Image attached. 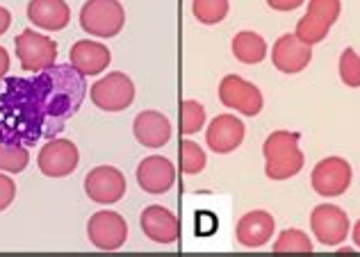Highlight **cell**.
Returning a JSON list of instances; mask_svg holds the SVG:
<instances>
[{"label": "cell", "instance_id": "cell-16", "mask_svg": "<svg viewBox=\"0 0 360 257\" xmlns=\"http://www.w3.org/2000/svg\"><path fill=\"white\" fill-rule=\"evenodd\" d=\"M172 121L165 117L162 112L155 110H144L135 117L132 123V132H135V139L141 146L146 148H162L169 144L172 139Z\"/></svg>", "mask_w": 360, "mask_h": 257}, {"label": "cell", "instance_id": "cell-1", "mask_svg": "<svg viewBox=\"0 0 360 257\" xmlns=\"http://www.w3.org/2000/svg\"><path fill=\"white\" fill-rule=\"evenodd\" d=\"M87 91V80L71 62L0 78V144L32 148L60 137Z\"/></svg>", "mask_w": 360, "mask_h": 257}, {"label": "cell", "instance_id": "cell-12", "mask_svg": "<svg viewBox=\"0 0 360 257\" xmlns=\"http://www.w3.org/2000/svg\"><path fill=\"white\" fill-rule=\"evenodd\" d=\"M310 62H312V46L303 44L295 32L278 37L276 44L271 46V64L285 75L301 73L303 69H308Z\"/></svg>", "mask_w": 360, "mask_h": 257}, {"label": "cell", "instance_id": "cell-4", "mask_svg": "<svg viewBox=\"0 0 360 257\" xmlns=\"http://www.w3.org/2000/svg\"><path fill=\"white\" fill-rule=\"evenodd\" d=\"M16 57L21 62V69L25 73H39L44 69H51L53 64H58V44L51 37L41 32H34L32 27H27L14 39Z\"/></svg>", "mask_w": 360, "mask_h": 257}, {"label": "cell", "instance_id": "cell-24", "mask_svg": "<svg viewBox=\"0 0 360 257\" xmlns=\"http://www.w3.org/2000/svg\"><path fill=\"white\" fill-rule=\"evenodd\" d=\"M183 148H180V169H183V173L187 176H196L201 173V171L205 169L207 164V155L205 150L196 144V141H183L180 144Z\"/></svg>", "mask_w": 360, "mask_h": 257}, {"label": "cell", "instance_id": "cell-28", "mask_svg": "<svg viewBox=\"0 0 360 257\" xmlns=\"http://www.w3.org/2000/svg\"><path fill=\"white\" fill-rule=\"evenodd\" d=\"M342 12V3L340 0H308V12L312 18L326 23L328 27H333Z\"/></svg>", "mask_w": 360, "mask_h": 257}, {"label": "cell", "instance_id": "cell-19", "mask_svg": "<svg viewBox=\"0 0 360 257\" xmlns=\"http://www.w3.org/2000/svg\"><path fill=\"white\" fill-rule=\"evenodd\" d=\"M25 14L30 23L49 32H60L71 23V7L66 0H30Z\"/></svg>", "mask_w": 360, "mask_h": 257}, {"label": "cell", "instance_id": "cell-11", "mask_svg": "<svg viewBox=\"0 0 360 257\" xmlns=\"http://www.w3.org/2000/svg\"><path fill=\"white\" fill-rule=\"evenodd\" d=\"M87 237L98 251H117L128 239V223L121 214L103 209V212L91 214Z\"/></svg>", "mask_w": 360, "mask_h": 257}, {"label": "cell", "instance_id": "cell-32", "mask_svg": "<svg viewBox=\"0 0 360 257\" xmlns=\"http://www.w3.org/2000/svg\"><path fill=\"white\" fill-rule=\"evenodd\" d=\"M9 71V53L0 46V78H5Z\"/></svg>", "mask_w": 360, "mask_h": 257}, {"label": "cell", "instance_id": "cell-18", "mask_svg": "<svg viewBox=\"0 0 360 257\" xmlns=\"http://www.w3.org/2000/svg\"><path fill=\"white\" fill-rule=\"evenodd\" d=\"M144 235L155 244H174L178 239V218L172 209L162 205H150L139 216Z\"/></svg>", "mask_w": 360, "mask_h": 257}, {"label": "cell", "instance_id": "cell-6", "mask_svg": "<svg viewBox=\"0 0 360 257\" xmlns=\"http://www.w3.org/2000/svg\"><path fill=\"white\" fill-rule=\"evenodd\" d=\"M89 98L103 112H123L135 100V84L126 73H108L105 78L91 84Z\"/></svg>", "mask_w": 360, "mask_h": 257}, {"label": "cell", "instance_id": "cell-33", "mask_svg": "<svg viewBox=\"0 0 360 257\" xmlns=\"http://www.w3.org/2000/svg\"><path fill=\"white\" fill-rule=\"evenodd\" d=\"M352 239L356 244V249H360V221L352 228Z\"/></svg>", "mask_w": 360, "mask_h": 257}, {"label": "cell", "instance_id": "cell-2", "mask_svg": "<svg viewBox=\"0 0 360 257\" xmlns=\"http://www.w3.org/2000/svg\"><path fill=\"white\" fill-rule=\"evenodd\" d=\"M301 135L292 130H276L264 139L262 155H264V176L274 183L295 178L301 173L306 164V155L299 148Z\"/></svg>", "mask_w": 360, "mask_h": 257}, {"label": "cell", "instance_id": "cell-31", "mask_svg": "<svg viewBox=\"0 0 360 257\" xmlns=\"http://www.w3.org/2000/svg\"><path fill=\"white\" fill-rule=\"evenodd\" d=\"M9 25H12V14H9V9L0 5V34H5L9 30Z\"/></svg>", "mask_w": 360, "mask_h": 257}, {"label": "cell", "instance_id": "cell-5", "mask_svg": "<svg viewBox=\"0 0 360 257\" xmlns=\"http://www.w3.org/2000/svg\"><path fill=\"white\" fill-rule=\"evenodd\" d=\"M310 230L321 246L338 249L352 232V221H349L342 207L333 203H321L310 214Z\"/></svg>", "mask_w": 360, "mask_h": 257}, {"label": "cell", "instance_id": "cell-7", "mask_svg": "<svg viewBox=\"0 0 360 257\" xmlns=\"http://www.w3.org/2000/svg\"><path fill=\"white\" fill-rule=\"evenodd\" d=\"M354 171L345 157H324L312 169L310 185L321 198H338L352 187Z\"/></svg>", "mask_w": 360, "mask_h": 257}, {"label": "cell", "instance_id": "cell-30", "mask_svg": "<svg viewBox=\"0 0 360 257\" xmlns=\"http://www.w3.org/2000/svg\"><path fill=\"white\" fill-rule=\"evenodd\" d=\"M306 0H267V5L276 12H295Z\"/></svg>", "mask_w": 360, "mask_h": 257}, {"label": "cell", "instance_id": "cell-9", "mask_svg": "<svg viewBox=\"0 0 360 257\" xmlns=\"http://www.w3.org/2000/svg\"><path fill=\"white\" fill-rule=\"evenodd\" d=\"M80 164L78 146L71 139H49L37 155V166L46 178H66Z\"/></svg>", "mask_w": 360, "mask_h": 257}, {"label": "cell", "instance_id": "cell-10", "mask_svg": "<svg viewBox=\"0 0 360 257\" xmlns=\"http://www.w3.org/2000/svg\"><path fill=\"white\" fill-rule=\"evenodd\" d=\"M126 176L117 166H96L84 176V194L98 205H115L126 196Z\"/></svg>", "mask_w": 360, "mask_h": 257}, {"label": "cell", "instance_id": "cell-23", "mask_svg": "<svg viewBox=\"0 0 360 257\" xmlns=\"http://www.w3.org/2000/svg\"><path fill=\"white\" fill-rule=\"evenodd\" d=\"M30 164V150L25 146L0 144V171L3 173H21Z\"/></svg>", "mask_w": 360, "mask_h": 257}, {"label": "cell", "instance_id": "cell-17", "mask_svg": "<svg viewBox=\"0 0 360 257\" xmlns=\"http://www.w3.org/2000/svg\"><path fill=\"white\" fill-rule=\"evenodd\" d=\"M69 62L84 75V78H87V75H98L108 69L112 62V53L108 46L101 41L80 39L71 46Z\"/></svg>", "mask_w": 360, "mask_h": 257}, {"label": "cell", "instance_id": "cell-20", "mask_svg": "<svg viewBox=\"0 0 360 257\" xmlns=\"http://www.w3.org/2000/svg\"><path fill=\"white\" fill-rule=\"evenodd\" d=\"M231 48H233L235 60L242 64H260L267 60V53H269L267 41L253 30H242L235 34Z\"/></svg>", "mask_w": 360, "mask_h": 257}, {"label": "cell", "instance_id": "cell-26", "mask_svg": "<svg viewBox=\"0 0 360 257\" xmlns=\"http://www.w3.org/2000/svg\"><path fill=\"white\" fill-rule=\"evenodd\" d=\"M338 73L347 87L358 89L360 87V55L354 48H345L338 62Z\"/></svg>", "mask_w": 360, "mask_h": 257}, {"label": "cell", "instance_id": "cell-21", "mask_svg": "<svg viewBox=\"0 0 360 257\" xmlns=\"http://www.w3.org/2000/svg\"><path fill=\"white\" fill-rule=\"evenodd\" d=\"M231 3L229 0H192V14L198 23L217 25L229 16Z\"/></svg>", "mask_w": 360, "mask_h": 257}, {"label": "cell", "instance_id": "cell-8", "mask_svg": "<svg viewBox=\"0 0 360 257\" xmlns=\"http://www.w3.org/2000/svg\"><path fill=\"white\" fill-rule=\"evenodd\" d=\"M219 100L224 107L235 110L244 117H258L264 107L262 91L253 82L240 78V75H226L219 82Z\"/></svg>", "mask_w": 360, "mask_h": 257}, {"label": "cell", "instance_id": "cell-14", "mask_svg": "<svg viewBox=\"0 0 360 257\" xmlns=\"http://www.w3.org/2000/svg\"><path fill=\"white\" fill-rule=\"evenodd\" d=\"M137 183L141 192L146 194H167L176 183V169L174 164L162 155L144 157L137 166Z\"/></svg>", "mask_w": 360, "mask_h": 257}, {"label": "cell", "instance_id": "cell-13", "mask_svg": "<svg viewBox=\"0 0 360 257\" xmlns=\"http://www.w3.org/2000/svg\"><path fill=\"white\" fill-rule=\"evenodd\" d=\"M244 135V123L235 114H219V117L210 121V126L205 130V144L217 155H229L242 146Z\"/></svg>", "mask_w": 360, "mask_h": 257}, {"label": "cell", "instance_id": "cell-15", "mask_svg": "<svg viewBox=\"0 0 360 257\" xmlns=\"http://www.w3.org/2000/svg\"><path fill=\"white\" fill-rule=\"evenodd\" d=\"M274 232H276V218L264 209L246 212L235 228V237L244 249H262L271 242Z\"/></svg>", "mask_w": 360, "mask_h": 257}, {"label": "cell", "instance_id": "cell-22", "mask_svg": "<svg viewBox=\"0 0 360 257\" xmlns=\"http://www.w3.org/2000/svg\"><path fill=\"white\" fill-rule=\"evenodd\" d=\"M274 253H312V242L310 237L303 232V230H297V228H288V230H283L276 242L271 246Z\"/></svg>", "mask_w": 360, "mask_h": 257}, {"label": "cell", "instance_id": "cell-25", "mask_svg": "<svg viewBox=\"0 0 360 257\" xmlns=\"http://www.w3.org/2000/svg\"><path fill=\"white\" fill-rule=\"evenodd\" d=\"M328 32H330V27L326 25V23H321V21H317V18H312L310 14H303L301 18H299V23H297V30H295V34L299 37V39L303 41V44H308V46H317V44H321L328 37Z\"/></svg>", "mask_w": 360, "mask_h": 257}, {"label": "cell", "instance_id": "cell-29", "mask_svg": "<svg viewBox=\"0 0 360 257\" xmlns=\"http://www.w3.org/2000/svg\"><path fill=\"white\" fill-rule=\"evenodd\" d=\"M14 198H16V183L0 171V212H5L14 203Z\"/></svg>", "mask_w": 360, "mask_h": 257}, {"label": "cell", "instance_id": "cell-27", "mask_svg": "<svg viewBox=\"0 0 360 257\" xmlns=\"http://www.w3.org/2000/svg\"><path fill=\"white\" fill-rule=\"evenodd\" d=\"M180 119H183L185 135H196L205 126V107L198 100H183L180 103Z\"/></svg>", "mask_w": 360, "mask_h": 257}, {"label": "cell", "instance_id": "cell-3", "mask_svg": "<svg viewBox=\"0 0 360 257\" xmlns=\"http://www.w3.org/2000/svg\"><path fill=\"white\" fill-rule=\"evenodd\" d=\"M126 25V9L119 0H87L80 9V27L89 37L112 39Z\"/></svg>", "mask_w": 360, "mask_h": 257}]
</instances>
